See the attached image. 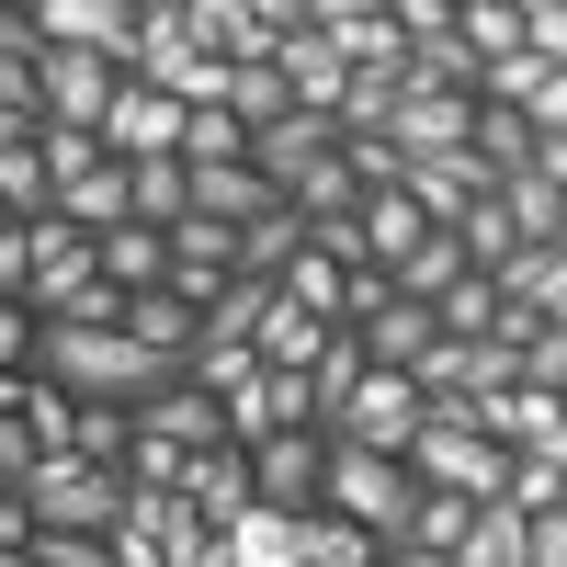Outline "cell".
Returning a JSON list of instances; mask_svg holds the SVG:
<instances>
[{"mask_svg":"<svg viewBox=\"0 0 567 567\" xmlns=\"http://www.w3.org/2000/svg\"><path fill=\"white\" fill-rule=\"evenodd\" d=\"M409 477L443 488V499H465V511H488V499H511V454H499L488 432H465V420H420Z\"/></svg>","mask_w":567,"mask_h":567,"instance_id":"obj_3","label":"cell"},{"mask_svg":"<svg viewBox=\"0 0 567 567\" xmlns=\"http://www.w3.org/2000/svg\"><path fill=\"white\" fill-rule=\"evenodd\" d=\"M454 567H523V511H511V499H488L477 523H465V545H454Z\"/></svg>","mask_w":567,"mask_h":567,"instance_id":"obj_28","label":"cell"},{"mask_svg":"<svg viewBox=\"0 0 567 567\" xmlns=\"http://www.w3.org/2000/svg\"><path fill=\"white\" fill-rule=\"evenodd\" d=\"M556 499H567V477H556Z\"/></svg>","mask_w":567,"mask_h":567,"instance_id":"obj_41","label":"cell"},{"mask_svg":"<svg viewBox=\"0 0 567 567\" xmlns=\"http://www.w3.org/2000/svg\"><path fill=\"white\" fill-rule=\"evenodd\" d=\"M182 374H194V386H205V398H239V386H250V374H261V352H250V341H205V352H194V363H182Z\"/></svg>","mask_w":567,"mask_h":567,"instance_id":"obj_30","label":"cell"},{"mask_svg":"<svg viewBox=\"0 0 567 567\" xmlns=\"http://www.w3.org/2000/svg\"><path fill=\"white\" fill-rule=\"evenodd\" d=\"M34 148H45V182H58V194L80 171H103V136H80V125H34Z\"/></svg>","mask_w":567,"mask_h":567,"instance_id":"obj_31","label":"cell"},{"mask_svg":"<svg viewBox=\"0 0 567 567\" xmlns=\"http://www.w3.org/2000/svg\"><path fill=\"white\" fill-rule=\"evenodd\" d=\"M556 250H567V205H556Z\"/></svg>","mask_w":567,"mask_h":567,"instance_id":"obj_39","label":"cell"},{"mask_svg":"<svg viewBox=\"0 0 567 567\" xmlns=\"http://www.w3.org/2000/svg\"><path fill=\"white\" fill-rule=\"evenodd\" d=\"M227 114H239L250 136L284 125V114H296V103H284V69H227Z\"/></svg>","mask_w":567,"mask_h":567,"instance_id":"obj_29","label":"cell"},{"mask_svg":"<svg viewBox=\"0 0 567 567\" xmlns=\"http://www.w3.org/2000/svg\"><path fill=\"white\" fill-rule=\"evenodd\" d=\"M318 159H341V125H329V114H284V125H261V136H250V171L272 182V194H296Z\"/></svg>","mask_w":567,"mask_h":567,"instance_id":"obj_10","label":"cell"},{"mask_svg":"<svg viewBox=\"0 0 567 567\" xmlns=\"http://www.w3.org/2000/svg\"><path fill=\"white\" fill-rule=\"evenodd\" d=\"M182 125H194V114H182L171 103V91H148V80H125L114 91V103H103V159H182Z\"/></svg>","mask_w":567,"mask_h":567,"instance_id":"obj_7","label":"cell"},{"mask_svg":"<svg viewBox=\"0 0 567 567\" xmlns=\"http://www.w3.org/2000/svg\"><path fill=\"white\" fill-rule=\"evenodd\" d=\"M454 34H465V58H511V45H523V0H454Z\"/></svg>","mask_w":567,"mask_h":567,"instance_id":"obj_23","label":"cell"},{"mask_svg":"<svg viewBox=\"0 0 567 567\" xmlns=\"http://www.w3.org/2000/svg\"><path fill=\"white\" fill-rule=\"evenodd\" d=\"M318 477H329V432H272V443H250L261 511H318Z\"/></svg>","mask_w":567,"mask_h":567,"instance_id":"obj_9","label":"cell"},{"mask_svg":"<svg viewBox=\"0 0 567 567\" xmlns=\"http://www.w3.org/2000/svg\"><path fill=\"white\" fill-rule=\"evenodd\" d=\"M284 307H307L318 329H341V307H352V272H341V261H318V250H307L296 272H284Z\"/></svg>","mask_w":567,"mask_h":567,"instance_id":"obj_24","label":"cell"},{"mask_svg":"<svg viewBox=\"0 0 567 567\" xmlns=\"http://www.w3.org/2000/svg\"><path fill=\"white\" fill-rule=\"evenodd\" d=\"M398 12V45H443L454 34V0H386Z\"/></svg>","mask_w":567,"mask_h":567,"instance_id":"obj_35","label":"cell"},{"mask_svg":"<svg viewBox=\"0 0 567 567\" xmlns=\"http://www.w3.org/2000/svg\"><path fill=\"white\" fill-rule=\"evenodd\" d=\"M114 329H125V341H148L159 363H194V352H205V318L182 307L171 284H159V296H125V318H114Z\"/></svg>","mask_w":567,"mask_h":567,"instance_id":"obj_15","label":"cell"},{"mask_svg":"<svg viewBox=\"0 0 567 567\" xmlns=\"http://www.w3.org/2000/svg\"><path fill=\"white\" fill-rule=\"evenodd\" d=\"M465 523H477V511H465V499L420 488V523H409V545H420V556H454V545H465Z\"/></svg>","mask_w":567,"mask_h":567,"instance_id":"obj_33","label":"cell"},{"mask_svg":"<svg viewBox=\"0 0 567 567\" xmlns=\"http://www.w3.org/2000/svg\"><path fill=\"white\" fill-rule=\"evenodd\" d=\"M34 45H45V34H34ZM34 80H45V125H80V136H103V103L125 91V69L69 58V45H45V58H34Z\"/></svg>","mask_w":567,"mask_h":567,"instance_id":"obj_8","label":"cell"},{"mask_svg":"<svg viewBox=\"0 0 567 567\" xmlns=\"http://www.w3.org/2000/svg\"><path fill=\"white\" fill-rule=\"evenodd\" d=\"M23 136H34V125H12V114H0V148H23Z\"/></svg>","mask_w":567,"mask_h":567,"instance_id":"obj_38","label":"cell"},{"mask_svg":"<svg viewBox=\"0 0 567 567\" xmlns=\"http://www.w3.org/2000/svg\"><path fill=\"white\" fill-rule=\"evenodd\" d=\"M307 386H318V420L363 386V341H352V329H329V352H318V374H307Z\"/></svg>","mask_w":567,"mask_h":567,"instance_id":"obj_32","label":"cell"},{"mask_svg":"<svg viewBox=\"0 0 567 567\" xmlns=\"http://www.w3.org/2000/svg\"><path fill=\"white\" fill-rule=\"evenodd\" d=\"M91 261H103L114 296H159V284H171V239H159V227H114V239H91Z\"/></svg>","mask_w":567,"mask_h":567,"instance_id":"obj_16","label":"cell"},{"mask_svg":"<svg viewBox=\"0 0 567 567\" xmlns=\"http://www.w3.org/2000/svg\"><path fill=\"white\" fill-rule=\"evenodd\" d=\"M284 103H296V114H329V125H341V91H352V58H341V45H329V34H296V45H284Z\"/></svg>","mask_w":567,"mask_h":567,"instance_id":"obj_13","label":"cell"},{"mask_svg":"<svg viewBox=\"0 0 567 567\" xmlns=\"http://www.w3.org/2000/svg\"><path fill=\"white\" fill-rule=\"evenodd\" d=\"M182 182H194V216H216V227H261V216L284 205L250 159H239V171H182Z\"/></svg>","mask_w":567,"mask_h":567,"instance_id":"obj_17","label":"cell"},{"mask_svg":"<svg viewBox=\"0 0 567 567\" xmlns=\"http://www.w3.org/2000/svg\"><path fill=\"white\" fill-rule=\"evenodd\" d=\"M136 432H159V443H182V454H216V443H227V398H205L194 374H171V386L136 409Z\"/></svg>","mask_w":567,"mask_h":567,"instance_id":"obj_12","label":"cell"},{"mask_svg":"<svg viewBox=\"0 0 567 567\" xmlns=\"http://www.w3.org/2000/svg\"><path fill=\"white\" fill-rule=\"evenodd\" d=\"M0 374H34V307H0Z\"/></svg>","mask_w":567,"mask_h":567,"instance_id":"obj_36","label":"cell"},{"mask_svg":"<svg viewBox=\"0 0 567 567\" xmlns=\"http://www.w3.org/2000/svg\"><path fill=\"white\" fill-rule=\"evenodd\" d=\"M23 239H34V284H23V307H34V329H58V318L91 296V284H103V261H91V239H80L69 216L23 227Z\"/></svg>","mask_w":567,"mask_h":567,"instance_id":"obj_6","label":"cell"},{"mask_svg":"<svg viewBox=\"0 0 567 567\" xmlns=\"http://www.w3.org/2000/svg\"><path fill=\"white\" fill-rule=\"evenodd\" d=\"M296 261H307V216H296V205H272L261 227H239V272H250V284H284Z\"/></svg>","mask_w":567,"mask_h":567,"instance_id":"obj_20","label":"cell"},{"mask_svg":"<svg viewBox=\"0 0 567 567\" xmlns=\"http://www.w3.org/2000/svg\"><path fill=\"white\" fill-rule=\"evenodd\" d=\"M432 329H443V341H499V272H465L454 296L432 307Z\"/></svg>","mask_w":567,"mask_h":567,"instance_id":"obj_22","label":"cell"},{"mask_svg":"<svg viewBox=\"0 0 567 567\" xmlns=\"http://www.w3.org/2000/svg\"><path fill=\"white\" fill-rule=\"evenodd\" d=\"M420 420H432V409H420V386H409V374L363 363V386L329 409L318 432H329V443H363V454H409V443H420Z\"/></svg>","mask_w":567,"mask_h":567,"instance_id":"obj_4","label":"cell"},{"mask_svg":"<svg viewBox=\"0 0 567 567\" xmlns=\"http://www.w3.org/2000/svg\"><path fill=\"white\" fill-rule=\"evenodd\" d=\"M454 239H465V261H477V272H511V261H523V227H511V205H499V194H488V205H465Z\"/></svg>","mask_w":567,"mask_h":567,"instance_id":"obj_26","label":"cell"},{"mask_svg":"<svg viewBox=\"0 0 567 567\" xmlns=\"http://www.w3.org/2000/svg\"><path fill=\"white\" fill-rule=\"evenodd\" d=\"M398 103H409V69H352V91H341V136H386Z\"/></svg>","mask_w":567,"mask_h":567,"instance_id":"obj_21","label":"cell"},{"mask_svg":"<svg viewBox=\"0 0 567 567\" xmlns=\"http://www.w3.org/2000/svg\"><path fill=\"white\" fill-rule=\"evenodd\" d=\"M318 511H329L341 534H363L374 556H398V545H409V523H420V477H409V454H363V443H329Z\"/></svg>","mask_w":567,"mask_h":567,"instance_id":"obj_1","label":"cell"},{"mask_svg":"<svg viewBox=\"0 0 567 567\" xmlns=\"http://www.w3.org/2000/svg\"><path fill=\"white\" fill-rule=\"evenodd\" d=\"M12 499L34 511V534H114L125 523V477L114 465H80V454H34Z\"/></svg>","mask_w":567,"mask_h":567,"instance_id":"obj_2","label":"cell"},{"mask_svg":"<svg viewBox=\"0 0 567 567\" xmlns=\"http://www.w3.org/2000/svg\"><path fill=\"white\" fill-rule=\"evenodd\" d=\"M23 432H34V454H69L80 443V398L45 386V374H23Z\"/></svg>","mask_w":567,"mask_h":567,"instance_id":"obj_27","label":"cell"},{"mask_svg":"<svg viewBox=\"0 0 567 567\" xmlns=\"http://www.w3.org/2000/svg\"><path fill=\"white\" fill-rule=\"evenodd\" d=\"M272 307H284V284H250V272H239V284L205 307V341H261V318H272Z\"/></svg>","mask_w":567,"mask_h":567,"instance_id":"obj_25","label":"cell"},{"mask_svg":"<svg viewBox=\"0 0 567 567\" xmlns=\"http://www.w3.org/2000/svg\"><path fill=\"white\" fill-rule=\"evenodd\" d=\"M556 398H567V374H556Z\"/></svg>","mask_w":567,"mask_h":567,"instance_id":"obj_40","label":"cell"},{"mask_svg":"<svg viewBox=\"0 0 567 567\" xmlns=\"http://www.w3.org/2000/svg\"><path fill=\"white\" fill-rule=\"evenodd\" d=\"M465 272H477V261H465V239H454V227H432V239H420V250H409V261H398L386 284H398L409 307H443L454 284H465Z\"/></svg>","mask_w":567,"mask_h":567,"instance_id":"obj_18","label":"cell"},{"mask_svg":"<svg viewBox=\"0 0 567 567\" xmlns=\"http://www.w3.org/2000/svg\"><path fill=\"white\" fill-rule=\"evenodd\" d=\"M386 567H454V556H420V545H398V556H386Z\"/></svg>","mask_w":567,"mask_h":567,"instance_id":"obj_37","label":"cell"},{"mask_svg":"<svg viewBox=\"0 0 567 567\" xmlns=\"http://www.w3.org/2000/svg\"><path fill=\"white\" fill-rule=\"evenodd\" d=\"M23 12H34L45 45H69V58H103V69L136 80V0H23Z\"/></svg>","mask_w":567,"mask_h":567,"instance_id":"obj_5","label":"cell"},{"mask_svg":"<svg viewBox=\"0 0 567 567\" xmlns=\"http://www.w3.org/2000/svg\"><path fill=\"white\" fill-rule=\"evenodd\" d=\"M182 499H194V511H205L216 534H239L250 511H261V488H250V454H239V443H216V454H194V465H182Z\"/></svg>","mask_w":567,"mask_h":567,"instance_id":"obj_11","label":"cell"},{"mask_svg":"<svg viewBox=\"0 0 567 567\" xmlns=\"http://www.w3.org/2000/svg\"><path fill=\"white\" fill-rule=\"evenodd\" d=\"M420 239H432V216H420L409 194H363V261H374V272H398Z\"/></svg>","mask_w":567,"mask_h":567,"instance_id":"obj_19","label":"cell"},{"mask_svg":"<svg viewBox=\"0 0 567 567\" xmlns=\"http://www.w3.org/2000/svg\"><path fill=\"white\" fill-rule=\"evenodd\" d=\"M523 567H567V499L556 511H523Z\"/></svg>","mask_w":567,"mask_h":567,"instance_id":"obj_34","label":"cell"},{"mask_svg":"<svg viewBox=\"0 0 567 567\" xmlns=\"http://www.w3.org/2000/svg\"><path fill=\"white\" fill-rule=\"evenodd\" d=\"M318 34L341 45L352 69H409V45H398V12H386V0H318Z\"/></svg>","mask_w":567,"mask_h":567,"instance_id":"obj_14","label":"cell"}]
</instances>
